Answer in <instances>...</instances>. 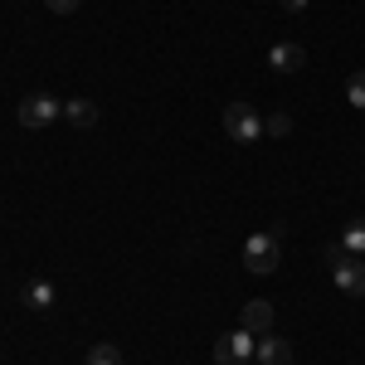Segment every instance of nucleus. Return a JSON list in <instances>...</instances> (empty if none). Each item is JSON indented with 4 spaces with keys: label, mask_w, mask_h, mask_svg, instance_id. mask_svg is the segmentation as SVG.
Listing matches in <instances>:
<instances>
[{
    "label": "nucleus",
    "mask_w": 365,
    "mask_h": 365,
    "mask_svg": "<svg viewBox=\"0 0 365 365\" xmlns=\"http://www.w3.org/2000/svg\"><path fill=\"white\" fill-rule=\"evenodd\" d=\"M244 263H249V273H258V278L278 273V263H282V234L278 229L249 234V239H244Z\"/></svg>",
    "instance_id": "nucleus-1"
},
{
    "label": "nucleus",
    "mask_w": 365,
    "mask_h": 365,
    "mask_svg": "<svg viewBox=\"0 0 365 365\" xmlns=\"http://www.w3.org/2000/svg\"><path fill=\"white\" fill-rule=\"evenodd\" d=\"M327 258H331V282H336L341 292L346 297H365V258L361 253H346L341 244H331Z\"/></svg>",
    "instance_id": "nucleus-2"
},
{
    "label": "nucleus",
    "mask_w": 365,
    "mask_h": 365,
    "mask_svg": "<svg viewBox=\"0 0 365 365\" xmlns=\"http://www.w3.org/2000/svg\"><path fill=\"white\" fill-rule=\"evenodd\" d=\"M225 132L239 146H253V141L263 137V117H258V108H249V103H229L225 108Z\"/></svg>",
    "instance_id": "nucleus-3"
},
{
    "label": "nucleus",
    "mask_w": 365,
    "mask_h": 365,
    "mask_svg": "<svg viewBox=\"0 0 365 365\" xmlns=\"http://www.w3.org/2000/svg\"><path fill=\"white\" fill-rule=\"evenodd\" d=\"M54 117H63V103H54V98H44V93H29L25 103L15 108V122H20V127H29V132L49 127Z\"/></svg>",
    "instance_id": "nucleus-4"
},
{
    "label": "nucleus",
    "mask_w": 365,
    "mask_h": 365,
    "mask_svg": "<svg viewBox=\"0 0 365 365\" xmlns=\"http://www.w3.org/2000/svg\"><path fill=\"white\" fill-rule=\"evenodd\" d=\"M253 351H258V336L239 327V331H229V336L215 341V365H249Z\"/></svg>",
    "instance_id": "nucleus-5"
},
{
    "label": "nucleus",
    "mask_w": 365,
    "mask_h": 365,
    "mask_svg": "<svg viewBox=\"0 0 365 365\" xmlns=\"http://www.w3.org/2000/svg\"><path fill=\"white\" fill-rule=\"evenodd\" d=\"M273 317H278V312H273L268 297H253V302H244V317H239V322H244V331H253V336H268V331H273Z\"/></svg>",
    "instance_id": "nucleus-6"
},
{
    "label": "nucleus",
    "mask_w": 365,
    "mask_h": 365,
    "mask_svg": "<svg viewBox=\"0 0 365 365\" xmlns=\"http://www.w3.org/2000/svg\"><path fill=\"white\" fill-rule=\"evenodd\" d=\"M253 361L258 365H292V346H287V336H258V351H253Z\"/></svg>",
    "instance_id": "nucleus-7"
},
{
    "label": "nucleus",
    "mask_w": 365,
    "mask_h": 365,
    "mask_svg": "<svg viewBox=\"0 0 365 365\" xmlns=\"http://www.w3.org/2000/svg\"><path fill=\"white\" fill-rule=\"evenodd\" d=\"M268 63H273L278 73H297V68H307V49L282 39V44H273V49H268Z\"/></svg>",
    "instance_id": "nucleus-8"
},
{
    "label": "nucleus",
    "mask_w": 365,
    "mask_h": 365,
    "mask_svg": "<svg viewBox=\"0 0 365 365\" xmlns=\"http://www.w3.org/2000/svg\"><path fill=\"white\" fill-rule=\"evenodd\" d=\"M25 307L29 312H49V307H54V282H44V278L29 282V287H25Z\"/></svg>",
    "instance_id": "nucleus-9"
},
{
    "label": "nucleus",
    "mask_w": 365,
    "mask_h": 365,
    "mask_svg": "<svg viewBox=\"0 0 365 365\" xmlns=\"http://www.w3.org/2000/svg\"><path fill=\"white\" fill-rule=\"evenodd\" d=\"M63 117H68V122H73V127H93V122H98V108H93V103H88V98H73V103H63Z\"/></svg>",
    "instance_id": "nucleus-10"
},
{
    "label": "nucleus",
    "mask_w": 365,
    "mask_h": 365,
    "mask_svg": "<svg viewBox=\"0 0 365 365\" xmlns=\"http://www.w3.org/2000/svg\"><path fill=\"white\" fill-rule=\"evenodd\" d=\"M341 249H346V253H361V258H365V220H351V225H346Z\"/></svg>",
    "instance_id": "nucleus-11"
},
{
    "label": "nucleus",
    "mask_w": 365,
    "mask_h": 365,
    "mask_svg": "<svg viewBox=\"0 0 365 365\" xmlns=\"http://www.w3.org/2000/svg\"><path fill=\"white\" fill-rule=\"evenodd\" d=\"M88 365H122V351H117L113 341H98V346L88 351Z\"/></svg>",
    "instance_id": "nucleus-12"
},
{
    "label": "nucleus",
    "mask_w": 365,
    "mask_h": 365,
    "mask_svg": "<svg viewBox=\"0 0 365 365\" xmlns=\"http://www.w3.org/2000/svg\"><path fill=\"white\" fill-rule=\"evenodd\" d=\"M346 98H351V108L365 113V68H356V73L346 78Z\"/></svg>",
    "instance_id": "nucleus-13"
},
{
    "label": "nucleus",
    "mask_w": 365,
    "mask_h": 365,
    "mask_svg": "<svg viewBox=\"0 0 365 365\" xmlns=\"http://www.w3.org/2000/svg\"><path fill=\"white\" fill-rule=\"evenodd\" d=\"M292 132V117L287 113H268L263 117V137H287Z\"/></svg>",
    "instance_id": "nucleus-14"
},
{
    "label": "nucleus",
    "mask_w": 365,
    "mask_h": 365,
    "mask_svg": "<svg viewBox=\"0 0 365 365\" xmlns=\"http://www.w3.org/2000/svg\"><path fill=\"white\" fill-rule=\"evenodd\" d=\"M44 5H49V10H54V15H73V10H78V5H83V0H44Z\"/></svg>",
    "instance_id": "nucleus-15"
},
{
    "label": "nucleus",
    "mask_w": 365,
    "mask_h": 365,
    "mask_svg": "<svg viewBox=\"0 0 365 365\" xmlns=\"http://www.w3.org/2000/svg\"><path fill=\"white\" fill-rule=\"evenodd\" d=\"M282 10H287V15H297V10H307V0H278Z\"/></svg>",
    "instance_id": "nucleus-16"
}]
</instances>
